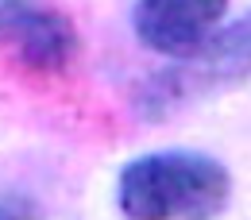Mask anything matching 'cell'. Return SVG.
I'll list each match as a JSON object with an SVG mask.
<instances>
[{
  "label": "cell",
  "instance_id": "obj_1",
  "mask_svg": "<svg viewBox=\"0 0 251 220\" xmlns=\"http://www.w3.org/2000/svg\"><path fill=\"white\" fill-rule=\"evenodd\" d=\"M232 201L228 166L201 151H151L116 178L124 220H217Z\"/></svg>",
  "mask_w": 251,
  "mask_h": 220
},
{
  "label": "cell",
  "instance_id": "obj_2",
  "mask_svg": "<svg viewBox=\"0 0 251 220\" xmlns=\"http://www.w3.org/2000/svg\"><path fill=\"white\" fill-rule=\"evenodd\" d=\"M244 81H251V12L224 20L197 54L147 73L135 85L131 104L143 120H170L193 100L236 89Z\"/></svg>",
  "mask_w": 251,
  "mask_h": 220
},
{
  "label": "cell",
  "instance_id": "obj_3",
  "mask_svg": "<svg viewBox=\"0 0 251 220\" xmlns=\"http://www.w3.org/2000/svg\"><path fill=\"white\" fill-rule=\"evenodd\" d=\"M0 47H8L20 66L35 73H62L74 66L81 39L74 20L58 8L8 0L0 4Z\"/></svg>",
  "mask_w": 251,
  "mask_h": 220
},
{
  "label": "cell",
  "instance_id": "obj_4",
  "mask_svg": "<svg viewBox=\"0 0 251 220\" xmlns=\"http://www.w3.org/2000/svg\"><path fill=\"white\" fill-rule=\"evenodd\" d=\"M228 20L224 0H143L131 8V31L155 54L182 62L197 54Z\"/></svg>",
  "mask_w": 251,
  "mask_h": 220
},
{
  "label": "cell",
  "instance_id": "obj_5",
  "mask_svg": "<svg viewBox=\"0 0 251 220\" xmlns=\"http://www.w3.org/2000/svg\"><path fill=\"white\" fill-rule=\"evenodd\" d=\"M0 220H47V213L31 193L8 189V193H0Z\"/></svg>",
  "mask_w": 251,
  "mask_h": 220
}]
</instances>
